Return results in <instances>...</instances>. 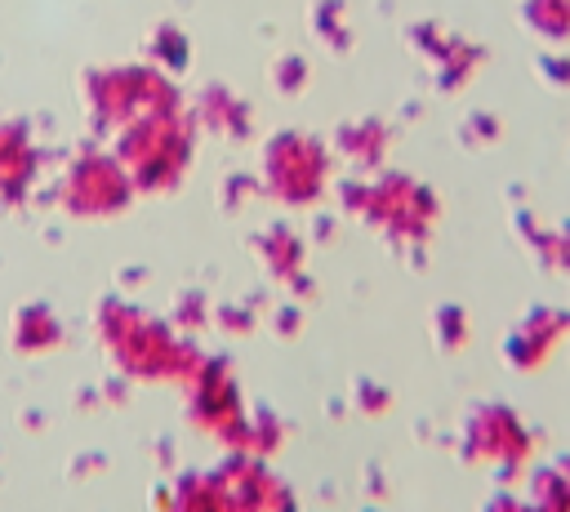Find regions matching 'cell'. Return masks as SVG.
<instances>
[{
  "label": "cell",
  "mask_w": 570,
  "mask_h": 512,
  "mask_svg": "<svg viewBox=\"0 0 570 512\" xmlns=\"http://www.w3.org/2000/svg\"><path fill=\"white\" fill-rule=\"evenodd\" d=\"M570 334V312L561 307H534L517 329H512V343H508V356L521 365V370H534L543 365Z\"/></svg>",
  "instance_id": "6da1fadb"
},
{
  "label": "cell",
  "mask_w": 570,
  "mask_h": 512,
  "mask_svg": "<svg viewBox=\"0 0 570 512\" xmlns=\"http://www.w3.org/2000/svg\"><path fill=\"white\" fill-rule=\"evenodd\" d=\"M481 450L490 454V459H499L503 467H521L525 459H530V432L512 419V414H503V410H494L485 423H481Z\"/></svg>",
  "instance_id": "7a4b0ae2"
},
{
  "label": "cell",
  "mask_w": 570,
  "mask_h": 512,
  "mask_svg": "<svg viewBox=\"0 0 570 512\" xmlns=\"http://www.w3.org/2000/svg\"><path fill=\"white\" fill-rule=\"evenodd\" d=\"M525 232H530V240H534V249L543 254V263H548V267L570 272V223H561V227L525 223Z\"/></svg>",
  "instance_id": "3957f363"
},
{
  "label": "cell",
  "mask_w": 570,
  "mask_h": 512,
  "mask_svg": "<svg viewBox=\"0 0 570 512\" xmlns=\"http://www.w3.org/2000/svg\"><path fill=\"white\" fill-rule=\"evenodd\" d=\"M525 13H530V27L543 31L548 40H566L570 36V0H530Z\"/></svg>",
  "instance_id": "277c9868"
},
{
  "label": "cell",
  "mask_w": 570,
  "mask_h": 512,
  "mask_svg": "<svg viewBox=\"0 0 570 512\" xmlns=\"http://www.w3.org/2000/svg\"><path fill=\"white\" fill-rule=\"evenodd\" d=\"M543 71H548L557 85H570V58H548V62H543Z\"/></svg>",
  "instance_id": "5b68a950"
},
{
  "label": "cell",
  "mask_w": 570,
  "mask_h": 512,
  "mask_svg": "<svg viewBox=\"0 0 570 512\" xmlns=\"http://www.w3.org/2000/svg\"><path fill=\"white\" fill-rule=\"evenodd\" d=\"M490 512H534V503H521V499H499Z\"/></svg>",
  "instance_id": "8992f818"
}]
</instances>
